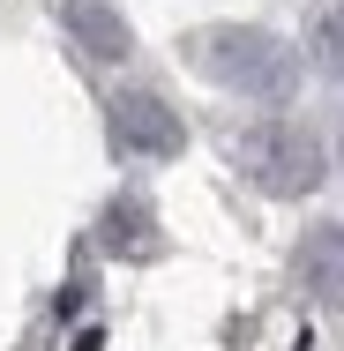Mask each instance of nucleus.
Listing matches in <instances>:
<instances>
[{
	"label": "nucleus",
	"instance_id": "f257e3e1",
	"mask_svg": "<svg viewBox=\"0 0 344 351\" xmlns=\"http://www.w3.org/2000/svg\"><path fill=\"white\" fill-rule=\"evenodd\" d=\"M187 60L247 105H292L299 97V53L262 23H209L187 38Z\"/></svg>",
	"mask_w": 344,
	"mask_h": 351
},
{
	"label": "nucleus",
	"instance_id": "f03ea898",
	"mask_svg": "<svg viewBox=\"0 0 344 351\" xmlns=\"http://www.w3.org/2000/svg\"><path fill=\"white\" fill-rule=\"evenodd\" d=\"M225 157H232V172H240L255 195H270V202H299V195H314V187L330 180V149H322L314 128H299V120H247V128L225 135Z\"/></svg>",
	"mask_w": 344,
	"mask_h": 351
},
{
	"label": "nucleus",
	"instance_id": "7ed1b4c3",
	"mask_svg": "<svg viewBox=\"0 0 344 351\" xmlns=\"http://www.w3.org/2000/svg\"><path fill=\"white\" fill-rule=\"evenodd\" d=\"M105 142L128 165H172L187 149V128H180V112L157 90H113L105 97Z\"/></svg>",
	"mask_w": 344,
	"mask_h": 351
},
{
	"label": "nucleus",
	"instance_id": "20e7f679",
	"mask_svg": "<svg viewBox=\"0 0 344 351\" xmlns=\"http://www.w3.org/2000/svg\"><path fill=\"white\" fill-rule=\"evenodd\" d=\"M53 15H60V30L75 38V53L98 60V68H120L135 53V30H128V15L113 0H53Z\"/></svg>",
	"mask_w": 344,
	"mask_h": 351
},
{
	"label": "nucleus",
	"instance_id": "39448f33",
	"mask_svg": "<svg viewBox=\"0 0 344 351\" xmlns=\"http://www.w3.org/2000/svg\"><path fill=\"white\" fill-rule=\"evenodd\" d=\"M292 277H299V291H307L314 306L344 314V224H314V232L299 239Z\"/></svg>",
	"mask_w": 344,
	"mask_h": 351
},
{
	"label": "nucleus",
	"instance_id": "423d86ee",
	"mask_svg": "<svg viewBox=\"0 0 344 351\" xmlns=\"http://www.w3.org/2000/svg\"><path fill=\"white\" fill-rule=\"evenodd\" d=\"M98 232H105V247H113V254H157V217L142 210L135 195H128V202H105V217H98Z\"/></svg>",
	"mask_w": 344,
	"mask_h": 351
},
{
	"label": "nucleus",
	"instance_id": "0eeeda50",
	"mask_svg": "<svg viewBox=\"0 0 344 351\" xmlns=\"http://www.w3.org/2000/svg\"><path fill=\"white\" fill-rule=\"evenodd\" d=\"M307 60H314V75H330L344 90V8H322L314 15V30H307Z\"/></svg>",
	"mask_w": 344,
	"mask_h": 351
},
{
	"label": "nucleus",
	"instance_id": "6e6552de",
	"mask_svg": "<svg viewBox=\"0 0 344 351\" xmlns=\"http://www.w3.org/2000/svg\"><path fill=\"white\" fill-rule=\"evenodd\" d=\"M337 149H344V112H337Z\"/></svg>",
	"mask_w": 344,
	"mask_h": 351
}]
</instances>
